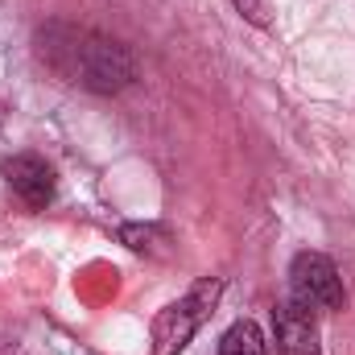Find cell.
<instances>
[{"mask_svg":"<svg viewBox=\"0 0 355 355\" xmlns=\"http://www.w3.org/2000/svg\"><path fill=\"white\" fill-rule=\"evenodd\" d=\"M4 178L12 186V194L29 207V211H42L50 207L54 198V170L37 157V153H17L4 162Z\"/></svg>","mask_w":355,"mask_h":355,"instance_id":"5","label":"cell"},{"mask_svg":"<svg viewBox=\"0 0 355 355\" xmlns=\"http://www.w3.org/2000/svg\"><path fill=\"white\" fill-rule=\"evenodd\" d=\"M232 4L240 8L244 21H252V25H261V29L272 25V8H268V0H232Z\"/></svg>","mask_w":355,"mask_h":355,"instance_id":"7","label":"cell"},{"mask_svg":"<svg viewBox=\"0 0 355 355\" xmlns=\"http://www.w3.org/2000/svg\"><path fill=\"white\" fill-rule=\"evenodd\" d=\"M272 322H277V352L281 355H318V322L306 302L285 297L272 310Z\"/></svg>","mask_w":355,"mask_h":355,"instance_id":"4","label":"cell"},{"mask_svg":"<svg viewBox=\"0 0 355 355\" xmlns=\"http://www.w3.org/2000/svg\"><path fill=\"white\" fill-rule=\"evenodd\" d=\"M37 54L50 71L95 95H116L137 79V58L124 42L67 21H50L46 29H37Z\"/></svg>","mask_w":355,"mask_h":355,"instance_id":"1","label":"cell"},{"mask_svg":"<svg viewBox=\"0 0 355 355\" xmlns=\"http://www.w3.org/2000/svg\"><path fill=\"white\" fill-rule=\"evenodd\" d=\"M219 293H223V281H219V277H202L182 302H170V306L153 318V355H178L182 352V347L194 339V331L202 327V318L215 310Z\"/></svg>","mask_w":355,"mask_h":355,"instance_id":"2","label":"cell"},{"mask_svg":"<svg viewBox=\"0 0 355 355\" xmlns=\"http://www.w3.org/2000/svg\"><path fill=\"white\" fill-rule=\"evenodd\" d=\"M4 240H8V223L0 219V244H4Z\"/></svg>","mask_w":355,"mask_h":355,"instance_id":"8","label":"cell"},{"mask_svg":"<svg viewBox=\"0 0 355 355\" xmlns=\"http://www.w3.org/2000/svg\"><path fill=\"white\" fill-rule=\"evenodd\" d=\"M289 297L306 302L310 310H339L343 306V277L331 257L297 252L289 265Z\"/></svg>","mask_w":355,"mask_h":355,"instance_id":"3","label":"cell"},{"mask_svg":"<svg viewBox=\"0 0 355 355\" xmlns=\"http://www.w3.org/2000/svg\"><path fill=\"white\" fill-rule=\"evenodd\" d=\"M219 355H265V335L252 318H240L223 331L219 339Z\"/></svg>","mask_w":355,"mask_h":355,"instance_id":"6","label":"cell"}]
</instances>
